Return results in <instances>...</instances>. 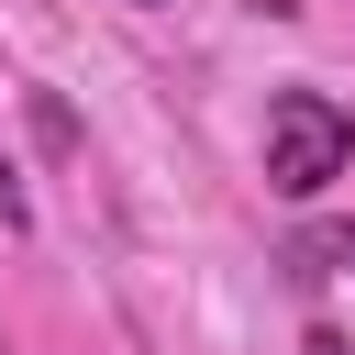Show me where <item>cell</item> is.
I'll return each instance as SVG.
<instances>
[{
	"label": "cell",
	"mask_w": 355,
	"mask_h": 355,
	"mask_svg": "<svg viewBox=\"0 0 355 355\" xmlns=\"http://www.w3.org/2000/svg\"><path fill=\"white\" fill-rule=\"evenodd\" d=\"M300 355H344V333H311V344H300Z\"/></svg>",
	"instance_id": "277c9868"
},
{
	"label": "cell",
	"mask_w": 355,
	"mask_h": 355,
	"mask_svg": "<svg viewBox=\"0 0 355 355\" xmlns=\"http://www.w3.org/2000/svg\"><path fill=\"white\" fill-rule=\"evenodd\" d=\"M344 166H355V111H344L333 89L288 78V89L266 100V189H277V200H322Z\"/></svg>",
	"instance_id": "6da1fadb"
},
{
	"label": "cell",
	"mask_w": 355,
	"mask_h": 355,
	"mask_svg": "<svg viewBox=\"0 0 355 355\" xmlns=\"http://www.w3.org/2000/svg\"><path fill=\"white\" fill-rule=\"evenodd\" d=\"M322 255H333V266H355V222H333V233H322Z\"/></svg>",
	"instance_id": "3957f363"
},
{
	"label": "cell",
	"mask_w": 355,
	"mask_h": 355,
	"mask_svg": "<svg viewBox=\"0 0 355 355\" xmlns=\"http://www.w3.org/2000/svg\"><path fill=\"white\" fill-rule=\"evenodd\" d=\"M0 355H11V344H0Z\"/></svg>",
	"instance_id": "5b68a950"
},
{
	"label": "cell",
	"mask_w": 355,
	"mask_h": 355,
	"mask_svg": "<svg viewBox=\"0 0 355 355\" xmlns=\"http://www.w3.org/2000/svg\"><path fill=\"white\" fill-rule=\"evenodd\" d=\"M0 222H33V200H22V166L0 155Z\"/></svg>",
	"instance_id": "7a4b0ae2"
}]
</instances>
